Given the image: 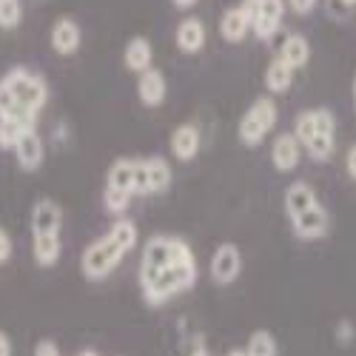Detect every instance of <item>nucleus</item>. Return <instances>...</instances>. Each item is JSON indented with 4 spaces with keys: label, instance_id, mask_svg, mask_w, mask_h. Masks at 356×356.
<instances>
[{
    "label": "nucleus",
    "instance_id": "f257e3e1",
    "mask_svg": "<svg viewBox=\"0 0 356 356\" xmlns=\"http://www.w3.org/2000/svg\"><path fill=\"white\" fill-rule=\"evenodd\" d=\"M197 257L191 245L180 236L171 234H154L152 240L143 245L140 257V293L143 300L160 308L194 288L197 282Z\"/></svg>",
    "mask_w": 356,
    "mask_h": 356
},
{
    "label": "nucleus",
    "instance_id": "f03ea898",
    "mask_svg": "<svg viewBox=\"0 0 356 356\" xmlns=\"http://www.w3.org/2000/svg\"><path fill=\"white\" fill-rule=\"evenodd\" d=\"M137 240H140V231L131 220L126 217L114 220V225L80 254V274L88 282H103L111 271L120 268L126 254L134 251Z\"/></svg>",
    "mask_w": 356,
    "mask_h": 356
},
{
    "label": "nucleus",
    "instance_id": "7ed1b4c3",
    "mask_svg": "<svg viewBox=\"0 0 356 356\" xmlns=\"http://www.w3.org/2000/svg\"><path fill=\"white\" fill-rule=\"evenodd\" d=\"M0 92L15 103L17 111L32 114V117H38L49 103L46 80L40 74H35L32 69H23V66H15L0 77Z\"/></svg>",
    "mask_w": 356,
    "mask_h": 356
},
{
    "label": "nucleus",
    "instance_id": "20e7f679",
    "mask_svg": "<svg viewBox=\"0 0 356 356\" xmlns=\"http://www.w3.org/2000/svg\"><path fill=\"white\" fill-rule=\"evenodd\" d=\"M277 120H280V108H277L274 97H257V100L245 108V114L240 117V126H236V137H240L243 145L257 148L265 137L274 131Z\"/></svg>",
    "mask_w": 356,
    "mask_h": 356
},
{
    "label": "nucleus",
    "instance_id": "39448f33",
    "mask_svg": "<svg viewBox=\"0 0 356 356\" xmlns=\"http://www.w3.org/2000/svg\"><path fill=\"white\" fill-rule=\"evenodd\" d=\"M174 171L165 157H137V171H134V197H154L165 194L171 188Z\"/></svg>",
    "mask_w": 356,
    "mask_h": 356
},
{
    "label": "nucleus",
    "instance_id": "423d86ee",
    "mask_svg": "<svg viewBox=\"0 0 356 356\" xmlns=\"http://www.w3.org/2000/svg\"><path fill=\"white\" fill-rule=\"evenodd\" d=\"M314 111H316V129H314V137L302 148L308 152L311 160L325 163L334 157V148H337V120L331 108H314Z\"/></svg>",
    "mask_w": 356,
    "mask_h": 356
},
{
    "label": "nucleus",
    "instance_id": "0eeeda50",
    "mask_svg": "<svg viewBox=\"0 0 356 356\" xmlns=\"http://www.w3.org/2000/svg\"><path fill=\"white\" fill-rule=\"evenodd\" d=\"M251 35L268 43L282 26L285 0H251Z\"/></svg>",
    "mask_w": 356,
    "mask_h": 356
},
{
    "label": "nucleus",
    "instance_id": "6e6552de",
    "mask_svg": "<svg viewBox=\"0 0 356 356\" xmlns=\"http://www.w3.org/2000/svg\"><path fill=\"white\" fill-rule=\"evenodd\" d=\"M209 274L217 285H231L240 280L243 274V251L240 245H234V243H222L214 248L211 259H209Z\"/></svg>",
    "mask_w": 356,
    "mask_h": 356
},
{
    "label": "nucleus",
    "instance_id": "1a4fd4ad",
    "mask_svg": "<svg viewBox=\"0 0 356 356\" xmlns=\"http://www.w3.org/2000/svg\"><path fill=\"white\" fill-rule=\"evenodd\" d=\"M29 228H32V236H60L63 228L60 202L51 197H40L32 205V214H29Z\"/></svg>",
    "mask_w": 356,
    "mask_h": 356
},
{
    "label": "nucleus",
    "instance_id": "9d476101",
    "mask_svg": "<svg viewBox=\"0 0 356 356\" xmlns=\"http://www.w3.org/2000/svg\"><path fill=\"white\" fill-rule=\"evenodd\" d=\"M291 228H293L296 240H302V243L322 240V236L331 231V214H328V209H325L322 202H316L314 209H308L305 214L293 217V220H291Z\"/></svg>",
    "mask_w": 356,
    "mask_h": 356
},
{
    "label": "nucleus",
    "instance_id": "9b49d317",
    "mask_svg": "<svg viewBox=\"0 0 356 356\" xmlns=\"http://www.w3.org/2000/svg\"><path fill=\"white\" fill-rule=\"evenodd\" d=\"M49 43L51 49L60 54V57H72L80 43H83V29L74 17H57L51 23V32H49Z\"/></svg>",
    "mask_w": 356,
    "mask_h": 356
},
{
    "label": "nucleus",
    "instance_id": "f8f14e48",
    "mask_svg": "<svg viewBox=\"0 0 356 356\" xmlns=\"http://www.w3.org/2000/svg\"><path fill=\"white\" fill-rule=\"evenodd\" d=\"M168 148H171L174 160L191 163V160L200 154V148H202L200 126H197V123H183V126H177V129L171 131V137H168Z\"/></svg>",
    "mask_w": 356,
    "mask_h": 356
},
{
    "label": "nucleus",
    "instance_id": "ddd939ff",
    "mask_svg": "<svg viewBox=\"0 0 356 356\" xmlns=\"http://www.w3.org/2000/svg\"><path fill=\"white\" fill-rule=\"evenodd\" d=\"M251 35V6L240 3L222 12L220 17V38L225 43H243Z\"/></svg>",
    "mask_w": 356,
    "mask_h": 356
},
{
    "label": "nucleus",
    "instance_id": "4468645a",
    "mask_svg": "<svg viewBox=\"0 0 356 356\" xmlns=\"http://www.w3.org/2000/svg\"><path fill=\"white\" fill-rule=\"evenodd\" d=\"M12 154H15L20 171H26V174L38 171V168L43 165V160H46V143H43V137L38 134V129H32L29 134H23L20 143L15 145Z\"/></svg>",
    "mask_w": 356,
    "mask_h": 356
},
{
    "label": "nucleus",
    "instance_id": "2eb2a0df",
    "mask_svg": "<svg viewBox=\"0 0 356 356\" xmlns=\"http://www.w3.org/2000/svg\"><path fill=\"white\" fill-rule=\"evenodd\" d=\"M168 95V83L160 69H148L137 77V97L145 108H160Z\"/></svg>",
    "mask_w": 356,
    "mask_h": 356
},
{
    "label": "nucleus",
    "instance_id": "dca6fc26",
    "mask_svg": "<svg viewBox=\"0 0 356 356\" xmlns=\"http://www.w3.org/2000/svg\"><path fill=\"white\" fill-rule=\"evenodd\" d=\"M300 157H302V145L300 140L293 137V131H285V134H277V140L271 143V163L280 174H288L300 165Z\"/></svg>",
    "mask_w": 356,
    "mask_h": 356
},
{
    "label": "nucleus",
    "instance_id": "f3484780",
    "mask_svg": "<svg viewBox=\"0 0 356 356\" xmlns=\"http://www.w3.org/2000/svg\"><path fill=\"white\" fill-rule=\"evenodd\" d=\"M205 40H209V29H205V23L200 17L180 20V26H177V32H174V43H177V49H180L183 54L202 51Z\"/></svg>",
    "mask_w": 356,
    "mask_h": 356
},
{
    "label": "nucleus",
    "instance_id": "a211bd4d",
    "mask_svg": "<svg viewBox=\"0 0 356 356\" xmlns=\"http://www.w3.org/2000/svg\"><path fill=\"white\" fill-rule=\"evenodd\" d=\"M123 66L129 72H134L137 77L148 69H154V49L148 38H131L123 49Z\"/></svg>",
    "mask_w": 356,
    "mask_h": 356
},
{
    "label": "nucleus",
    "instance_id": "6ab92c4d",
    "mask_svg": "<svg viewBox=\"0 0 356 356\" xmlns=\"http://www.w3.org/2000/svg\"><path fill=\"white\" fill-rule=\"evenodd\" d=\"M316 202H319L316 191H314L308 183H302V180L291 183V186L285 188V197H282V205H285V214H288V220H293V217L305 214L308 209H314Z\"/></svg>",
    "mask_w": 356,
    "mask_h": 356
},
{
    "label": "nucleus",
    "instance_id": "aec40b11",
    "mask_svg": "<svg viewBox=\"0 0 356 356\" xmlns=\"http://www.w3.org/2000/svg\"><path fill=\"white\" fill-rule=\"evenodd\" d=\"M38 129L35 117H0V152H15L23 134Z\"/></svg>",
    "mask_w": 356,
    "mask_h": 356
},
{
    "label": "nucleus",
    "instance_id": "412c9836",
    "mask_svg": "<svg viewBox=\"0 0 356 356\" xmlns=\"http://www.w3.org/2000/svg\"><path fill=\"white\" fill-rule=\"evenodd\" d=\"M134 171H137V160L134 157H117L108 165L106 174V188H117L134 197Z\"/></svg>",
    "mask_w": 356,
    "mask_h": 356
},
{
    "label": "nucleus",
    "instance_id": "4be33fe9",
    "mask_svg": "<svg viewBox=\"0 0 356 356\" xmlns=\"http://www.w3.org/2000/svg\"><path fill=\"white\" fill-rule=\"evenodd\" d=\"M277 57H282V60L296 72V69H302L308 60H311V43L302 38V35H288L285 40H282V46H280V54Z\"/></svg>",
    "mask_w": 356,
    "mask_h": 356
},
{
    "label": "nucleus",
    "instance_id": "5701e85b",
    "mask_svg": "<svg viewBox=\"0 0 356 356\" xmlns=\"http://www.w3.org/2000/svg\"><path fill=\"white\" fill-rule=\"evenodd\" d=\"M63 254V240L60 236H32V257L40 268H54Z\"/></svg>",
    "mask_w": 356,
    "mask_h": 356
},
{
    "label": "nucleus",
    "instance_id": "b1692460",
    "mask_svg": "<svg viewBox=\"0 0 356 356\" xmlns=\"http://www.w3.org/2000/svg\"><path fill=\"white\" fill-rule=\"evenodd\" d=\"M291 83H293V69L282 60V57H274L268 63V69H265V88H268L271 95H282L291 88Z\"/></svg>",
    "mask_w": 356,
    "mask_h": 356
},
{
    "label": "nucleus",
    "instance_id": "393cba45",
    "mask_svg": "<svg viewBox=\"0 0 356 356\" xmlns=\"http://www.w3.org/2000/svg\"><path fill=\"white\" fill-rule=\"evenodd\" d=\"M245 353L248 356H280V348H277V339L271 331H254L248 337Z\"/></svg>",
    "mask_w": 356,
    "mask_h": 356
},
{
    "label": "nucleus",
    "instance_id": "a878e982",
    "mask_svg": "<svg viewBox=\"0 0 356 356\" xmlns=\"http://www.w3.org/2000/svg\"><path fill=\"white\" fill-rule=\"evenodd\" d=\"M131 200H134L131 194L117 191V188H106V191H103V205H106V211H108V214H114L117 220H120V217L129 211Z\"/></svg>",
    "mask_w": 356,
    "mask_h": 356
},
{
    "label": "nucleus",
    "instance_id": "bb28decb",
    "mask_svg": "<svg viewBox=\"0 0 356 356\" xmlns=\"http://www.w3.org/2000/svg\"><path fill=\"white\" fill-rule=\"evenodd\" d=\"M23 23L20 0H0V29H17Z\"/></svg>",
    "mask_w": 356,
    "mask_h": 356
},
{
    "label": "nucleus",
    "instance_id": "cd10ccee",
    "mask_svg": "<svg viewBox=\"0 0 356 356\" xmlns=\"http://www.w3.org/2000/svg\"><path fill=\"white\" fill-rule=\"evenodd\" d=\"M15 254V243H12V234L6 228H0V265H6Z\"/></svg>",
    "mask_w": 356,
    "mask_h": 356
},
{
    "label": "nucleus",
    "instance_id": "c85d7f7f",
    "mask_svg": "<svg viewBox=\"0 0 356 356\" xmlns=\"http://www.w3.org/2000/svg\"><path fill=\"white\" fill-rule=\"evenodd\" d=\"M32 356H63V353H60V348H57L54 339H40L35 345V353Z\"/></svg>",
    "mask_w": 356,
    "mask_h": 356
},
{
    "label": "nucleus",
    "instance_id": "c756f323",
    "mask_svg": "<svg viewBox=\"0 0 356 356\" xmlns=\"http://www.w3.org/2000/svg\"><path fill=\"white\" fill-rule=\"evenodd\" d=\"M345 171L350 180H356V143L348 148V154H345Z\"/></svg>",
    "mask_w": 356,
    "mask_h": 356
},
{
    "label": "nucleus",
    "instance_id": "7c9ffc66",
    "mask_svg": "<svg viewBox=\"0 0 356 356\" xmlns=\"http://www.w3.org/2000/svg\"><path fill=\"white\" fill-rule=\"evenodd\" d=\"M314 6H316V0H291V9L296 15H311Z\"/></svg>",
    "mask_w": 356,
    "mask_h": 356
},
{
    "label": "nucleus",
    "instance_id": "2f4dec72",
    "mask_svg": "<svg viewBox=\"0 0 356 356\" xmlns=\"http://www.w3.org/2000/svg\"><path fill=\"white\" fill-rule=\"evenodd\" d=\"M337 337H339V342H350V339H353V325H350V322H339Z\"/></svg>",
    "mask_w": 356,
    "mask_h": 356
},
{
    "label": "nucleus",
    "instance_id": "473e14b6",
    "mask_svg": "<svg viewBox=\"0 0 356 356\" xmlns=\"http://www.w3.org/2000/svg\"><path fill=\"white\" fill-rule=\"evenodd\" d=\"M0 356H12V339L6 331H0Z\"/></svg>",
    "mask_w": 356,
    "mask_h": 356
},
{
    "label": "nucleus",
    "instance_id": "72a5a7b5",
    "mask_svg": "<svg viewBox=\"0 0 356 356\" xmlns=\"http://www.w3.org/2000/svg\"><path fill=\"white\" fill-rule=\"evenodd\" d=\"M171 3H174V9H180V12H188V9H194V6L200 3V0H171Z\"/></svg>",
    "mask_w": 356,
    "mask_h": 356
},
{
    "label": "nucleus",
    "instance_id": "f704fd0d",
    "mask_svg": "<svg viewBox=\"0 0 356 356\" xmlns=\"http://www.w3.org/2000/svg\"><path fill=\"white\" fill-rule=\"evenodd\" d=\"M188 356H211V353H209V348H205V345H197V348H194Z\"/></svg>",
    "mask_w": 356,
    "mask_h": 356
},
{
    "label": "nucleus",
    "instance_id": "c9c22d12",
    "mask_svg": "<svg viewBox=\"0 0 356 356\" xmlns=\"http://www.w3.org/2000/svg\"><path fill=\"white\" fill-rule=\"evenodd\" d=\"M225 356H248V353H245V348H231Z\"/></svg>",
    "mask_w": 356,
    "mask_h": 356
},
{
    "label": "nucleus",
    "instance_id": "e433bc0d",
    "mask_svg": "<svg viewBox=\"0 0 356 356\" xmlns=\"http://www.w3.org/2000/svg\"><path fill=\"white\" fill-rule=\"evenodd\" d=\"M77 356H100V353H97V350H80Z\"/></svg>",
    "mask_w": 356,
    "mask_h": 356
},
{
    "label": "nucleus",
    "instance_id": "4c0bfd02",
    "mask_svg": "<svg viewBox=\"0 0 356 356\" xmlns=\"http://www.w3.org/2000/svg\"><path fill=\"white\" fill-rule=\"evenodd\" d=\"M342 3H345L348 9H353V6H356V0H342Z\"/></svg>",
    "mask_w": 356,
    "mask_h": 356
},
{
    "label": "nucleus",
    "instance_id": "58836bf2",
    "mask_svg": "<svg viewBox=\"0 0 356 356\" xmlns=\"http://www.w3.org/2000/svg\"><path fill=\"white\" fill-rule=\"evenodd\" d=\"M353 106H356V77H353Z\"/></svg>",
    "mask_w": 356,
    "mask_h": 356
},
{
    "label": "nucleus",
    "instance_id": "ea45409f",
    "mask_svg": "<svg viewBox=\"0 0 356 356\" xmlns=\"http://www.w3.org/2000/svg\"><path fill=\"white\" fill-rule=\"evenodd\" d=\"M245 3H251V0H245Z\"/></svg>",
    "mask_w": 356,
    "mask_h": 356
}]
</instances>
